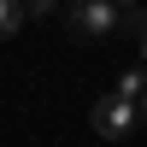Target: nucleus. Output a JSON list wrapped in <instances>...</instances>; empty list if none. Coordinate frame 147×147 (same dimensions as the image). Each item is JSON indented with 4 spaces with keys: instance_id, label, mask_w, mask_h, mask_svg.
I'll list each match as a JSON object with an SVG mask.
<instances>
[{
    "instance_id": "423d86ee",
    "label": "nucleus",
    "mask_w": 147,
    "mask_h": 147,
    "mask_svg": "<svg viewBox=\"0 0 147 147\" xmlns=\"http://www.w3.org/2000/svg\"><path fill=\"white\" fill-rule=\"evenodd\" d=\"M24 6H30V12H53V0H24Z\"/></svg>"
},
{
    "instance_id": "7ed1b4c3",
    "label": "nucleus",
    "mask_w": 147,
    "mask_h": 147,
    "mask_svg": "<svg viewBox=\"0 0 147 147\" xmlns=\"http://www.w3.org/2000/svg\"><path fill=\"white\" fill-rule=\"evenodd\" d=\"M24 18H30V6H24V0H0V41H6V35H18Z\"/></svg>"
},
{
    "instance_id": "0eeeda50",
    "label": "nucleus",
    "mask_w": 147,
    "mask_h": 147,
    "mask_svg": "<svg viewBox=\"0 0 147 147\" xmlns=\"http://www.w3.org/2000/svg\"><path fill=\"white\" fill-rule=\"evenodd\" d=\"M136 106H141V118H147V94H141V100H136Z\"/></svg>"
},
{
    "instance_id": "6e6552de",
    "label": "nucleus",
    "mask_w": 147,
    "mask_h": 147,
    "mask_svg": "<svg viewBox=\"0 0 147 147\" xmlns=\"http://www.w3.org/2000/svg\"><path fill=\"white\" fill-rule=\"evenodd\" d=\"M118 6H141V0H118Z\"/></svg>"
},
{
    "instance_id": "39448f33",
    "label": "nucleus",
    "mask_w": 147,
    "mask_h": 147,
    "mask_svg": "<svg viewBox=\"0 0 147 147\" xmlns=\"http://www.w3.org/2000/svg\"><path fill=\"white\" fill-rule=\"evenodd\" d=\"M141 24V30H136V41H141V59H147V18H136Z\"/></svg>"
},
{
    "instance_id": "20e7f679",
    "label": "nucleus",
    "mask_w": 147,
    "mask_h": 147,
    "mask_svg": "<svg viewBox=\"0 0 147 147\" xmlns=\"http://www.w3.org/2000/svg\"><path fill=\"white\" fill-rule=\"evenodd\" d=\"M112 94H124V100H141V94H147V77H141V71H124Z\"/></svg>"
},
{
    "instance_id": "f03ea898",
    "label": "nucleus",
    "mask_w": 147,
    "mask_h": 147,
    "mask_svg": "<svg viewBox=\"0 0 147 147\" xmlns=\"http://www.w3.org/2000/svg\"><path fill=\"white\" fill-rule=\"evenodd\" d=\"M71 24H77V35H112L118 30V0H77Z\"/></svg>"
},
{
    "instance_id": "f257e3e1",
    "label": "nucleus",
    "mask_w": 147,
    "mask_h": 147,
    "mask_svg": "<svg viewBox=\"0 0 147 147\" xmlns=\"http://www.w3.org/2000/svg\"><path fill=\"white\" fill-rule=\"evenodd\" d=\"M136 118H141L136 100H124V94H100V100H94V136L118 141V136H129V129H136Z\"/></svg>"
}]
</instances>
